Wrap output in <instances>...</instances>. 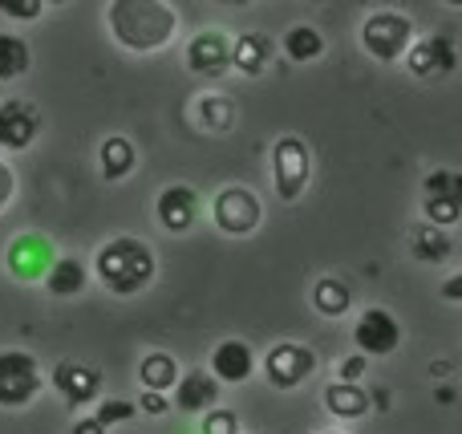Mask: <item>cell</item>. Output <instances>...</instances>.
<instances>
[{"label":"cell","instance_id":"cell-1","mask_svg":"<svg viewBox=\"0 0 462 434\" xmlns=\"http://www.w3.org/2000/svg\"><path fill=\"white\" fill-rule=\"evenodd\" d=\"M106 29L114 45L126 53H159L179 37V13L167 0H110L106 5Z\"/></svg>","mask_w":462,"mask_h":434},{"label":"cell","instance_id":"cell-2","mask_svg":"<svg viewBox=\"0 0 462 434\" xmlns=\"http://www.w3.org/2000/svg\"><path fill=\"white\" fill-rule=\"evenodd\" d=\"M94 276L114 297H138L159 276V256L138 235H114L94 252Z\"/></svg>","mask_w":462,"mask_h":434},{"label":"cell","instance_id":"cell-3","mask_svg":"<svg viewBox=\"0 0 462 434\" xmlns=\"http://www.w3.org/2000/svg\"><path fill=\"white\" fill-rule=\"evenodd\" d=\"M414 41H418L414 21H410L406 13L377 8V13H369L365 21H361V49H365L377 65H398Z\"/></svg>","mask_w":462,"mask_h":434},{"label":"cell","instance_id":"cell-4","mask_svg":"<svg viewBox=\"0 0 462 434\" xmlns=\"http://www.w3.org/2000/svg\"><path fill=\"white\" fill-rule=\"evenodd\" d=\"M211 224H216L224 235H231V240H247V235H255L260 224H263L260 195L244 183L219 187L216 199H211Z\"/></svg>","mask_w":462,"mask_h":434},{"label":"cell","instance_id":"cell-5","mask_svg":"<svg viewBox=\"0 0 462 434\" xmlns=\"http://www.w3.org/2000/svg\"><path fill=\"white\" fill-rule=\"evenodd\" d=\"M45 390V370L24 349H0V406L5 411H24L37 402Z\"/></svg>","mask_w":462,"mask_h":434},{"label":"cell","instance_id":"cell-6","mask_svg":"<svg viewBox=\"0 0 462 434\" xmlns=\"http://www.w3.org/2000/svg\"><path fill=\"white\" fill-rule=\"evenodd\" d=\"M312 179V154L300 134H280L272 143V187L284 203H296Z\"/></svg>","mask_w":462,"mask_h":434},{"label":"cell","instance_id":"cell-7","mask_svg":"<svg viewBox=\"0 0 462 434\" xmlns=\"http://www.w3.org/2000/svg\"><path fill=\"white\" fill-rule=\"evenodd\" d=\"M422 216L430 227H439V232H450V227H458L462 219V175L450 167H439L430 171V175L422 179Z\"/></svg>","mask_w":462,"mask_h":434},{"label":"cell","instance_id":"cell-8","mask_svg":"<svg viewBox=\"0 0 462 434\" xmlns=\"http://www.w3.org/2000/svg\"><path fill=\"white\" fill-rule=\"evenodd\" d=\"M53 260H57V248L45 232H21V235H13L5 248L8 276L21 284H41L45 272L53 268Z\"/></svg>","mask_w":462,"mask_h":434},{"label":"cell","instance_id":"cell-9","mask_svg":"<svg viewBox=\"0 0 462 434\" xmlns=\"http://www.w3.org/2000/svg\"><path fill=\"white\" fill-rule=\"evenodd\" d=\"M317 374V354L300 341H276L263 357V378L276 390H296L300 382H309Z\"/></svg>","mask_w":462,"mask_h":434},{"label":"cell","instance_id":"cell-10","mask_svg":"<svg viewBox=\"0 0 462 434\" xmlns=\"http://www.w3.org/2000/svg\"><path fill=\"white\" fill-rule=\"evenodd\" d=\"M353 346H357V354L365 362L369 357H390L402 346V321L382 305L365 309L357 317V325H353Z\"/></svg>","mask_w":462,"mask_h":434},{"label":"cell","instance_id":"cell-11","mask_svg":"<svg viewBox=\"0 0 462 434\" xmlns=\"http://www.w3.org/2000/svg\"><path fill=\"white\" fill-rule=\"evenodd\" d=\"M187 69L203 81H219L231 73V32L224 29H199L187 41Z\"/></svg>","mask_w":462,"mask_h":434},{"label":"cell","instance_id":"cell-12","mask_svg":"<svg viewBox=\"0 0 462 434\" xmlns=\"http://www.w3.org/2000/svg\"><path fill=\"white\" fill-rule=\"evenodd\" d=\"M402 61H406V69L422 81L447 78V73H455V65H458V45H455V37H447V32H430V37L414 41Z\"/></svg>","mask_w":462,"mask_h":434},{"label":"cell","instance_id":"cell-13","mask_svg":"<svg viewBox=\"0 0 462 434\" xmlns=\"http://www.w3.org/2000/svg\"><path fill=\"white\" fill-rule=\"evenodd\" d=\"M49 382H53V390L65 398V406H78V411L81 406H94L97 398H102V370L86 365V362H73V357L57 362Z\"/></svg>","mask_w":462,"mask_h":434},{"label":"cell","instance_id":"cell-14","mask_svg":"<svg viewBox=\"0 0 462 434\" xmlns=\"http://www.w3.org/2000/svg\"><path fill=\"white\" fill-rule=\"evenodd\" d=\"M41 134V110L29 97H5L0 102V151H29Z\"/></svg>","mask_w":462,"mask_h":434},{"label":"cell","instance_id":"cell-15","mask_svg":"<svg viewBox=\"0 0 462 434\" xmlns=\"http://www.w3.org/2000/svg\"><path fill=\"white\" fill-rule=\"evenodd\" d=\"M199 191H195L191 183H171L159 191V203H154V216H159V224L167 227L171 235H183L195 227V219H199Z\"/></svg>","mask_w":462,"mask_h":434},{"label":"cell","instance_id":"cell-16","mask_svg":"<svg viewBox=\"0 0 462 434\" xmlns=\"http://www.w3.org/2000/svg\"><path fill=\"white\" fill-rule=\"evenodd\" d=\"M219 382L211 378L203 365H195V370H183L175 382V390H171V402H175L179 414H208L219 406Z\"/></svg>","mask_w":462,"mask_h":434},{"label":"cell","instance_id":"cell-17","mask_svg":"<svg viewBox=\"0 0 462 434\" xmlns=\"http://www.w3.org/2000/svg\"><path fill=\"white\" fill-rule=\"evenodd\" d=\"M255 349L247 346V341L239 337H227L219 341L216 349H211V362H208V374L219 382V386H239V382H247L255 374Z\"/></svg>","mask_w":462,"mask_h":434},{"label":"cell","instance_id":"cell-18","mask_svg":"<svg viewBox=\"0 0 462 434\" xmlns=\"http://www.w3.org/2000/svg\"><path fill=\"white\" fill-rule=\"evenodd\" d=\"M272 57H276V45H272L268 32L247 29L239 37H231V69H239L244 78H260L272 65Z\"/></svg>","mask_w":462,"mask_h":434},{"label":"cell","instance_id":"cell-19","mask_svg":"<svg viewBox=\"0 0 462 434\" xmlns=\"http://www.w3.org/2000/svg\"><path fill=\"white\" fill-rule=\"evenodd\" d=\"M134 167H138V151L126 134H110L97 146V171H102L106 183H122Z\"/></svg>","mask_w":462,"mask_h":434},{"label":"cell","instance_id":"cell-20","mask_svg":"<svg viewBox=\"0 0 462 434\" xmlns=\"http://www.w3.org/2000/svg\"><path fill=\"white\" fill-rule=\"evenodd\" d=\"M325 411L341 422H357L369 414V390L349 386V382H328L325 386Z\"/></svg>","mask_w":462,"mask_h":434},{"label":"cell","instance_id":"cell-21","mask_svg":"<svg viewBox=\"0 0 462 434\" xmlns=\"http://www.w3.org/2000/svg\"><path fill=\"white\" fill-rule=\"evenodd\" d=\"M179 357H171V354H162V349H154V354H146L143 362H138V386L143 390H151V394H167L171 398V390H175V382H179Z\"/></svg>","mask_w":462,"mask_h":434},{"label":"cell","instance_id":"cell-22","mask_svg":"<svg viewBox=\"0 0 462 434\" xmlns=\"http://www.w3.org/2000/svg\"><path fill=\"white\" fill-rule=\"evenodd\" d=\"M410 256L422 260V264H447L450 256H455V235L450 232H439V227L430 224H418L414 232H410Z\"/></svg>","mask_w":462,"mask_h":434},{"label":"cell","instance_id":"cell-23","mask_svg":"<svg viewBox=\"0 0 462 434\" xmlns=\"http://www.w3.org/2000/svg\"><path fill=\"white\" fill-rule=\"evenodd\" d=\"M86 281H89V268L78 256H57L41 284H45L49 297H78V292H86Z\"/></svg>","mask_w":462,"mask_h":434},{"label":"cell","instance_id":"cell-24","mask_svg":"<svg viewBox=\"0 0 462 434\" xmlns=\"http://www.w3.org/2000/svg\"><path fill=\"white\" fill-rule=\"evenodd\" d=\"M312 309H317L320 317H328V321H337V317H345L353 309V292L345 281H337V276H320L317 284H312Z\"/></svg>","mask_w":462,"mask_h":434},{"label":"cell","instance_id":"cell-25","mask_svg":"<svg viewBox=\"0 0 462 434\" xmlns=\"http://www.w3.org/2000/svg\"><path fill=\"white\" fill-rule=\"evenodd\" d=\"M284 57L292 65H309L317 57H325V32L312 29V24H292L284 32Z\"/></svg>","mask_w":462,"mask_h":434},{"label":"cell","instance_id":"cell-26","mask_svg":"<svg viewBox=\"0 0 462 434\" xmlns=\"http://www.w3.org/2000/svg\"><path fill=\"white\" fill-rule=\"evenodd\" d=\"M32 69V49L21 32H0V81H21Z\"/></svg>","mask_w":462,"mask_h":434},{"label":"cell","instance_id":"cell-27","mask_svg":"<svg viewBox=\"0 0 462 434\" xmlns=\"http://www.w3.org/2000/svg\"><path fill=\"white\" fill-rule=\"evenodd\" d=\"M195 122H199L208 134H227L231 122H236V106L224 94H199L195 97Z\"/></svg>","mask_w":462,"mask_h":434},{"label":"cell","instance_id":"cell-28","mask_svg":"<svg viewBox=\"0 0 462 434\" xmlns=\"http://www.w3.org/2000/svg\"><path fill=\"white\" fill-rule=\"evenodd\" d=\"M89 419H94L102 430H110V427H122V422H134L138 411L130 398H106V402H97V411L89 414Z\"/></svg>","mask_w":462,"mask_h":434},{"label":"cell","instance_id":"cell-29","mask_svg":"<svg viewBox=\"0 0 462 434\" xmlns=\"http://www.w3.org/2000/svg\"><path fill=\"white\" fill-rule=\"evenodd\" d=\"M199 434H244V427H239V414L236 411H227V406H216V411L203 414Z\"/></svg>","mask_w":462,"mask_h":434},{"label":"cell","instance_id":"cell-30","mask_svg":"<svg viewBox=\"0 0 462 434\" xmlns=\"http://www.w3.org/2000/svg\"><path fill=\"white\" fill-rule=\"evenodd\" d=\"M41 13H45L41 0H0V16H8V21H37Z\"/></svg>","mask_w":462,"mask_h":434},{"label":"cell","instance_id":"cell-31","mask_svg":"<svg viewBox=\"0 0 462 434\" xmlns=\"http://www.w3.org/2000/svg\"><path fill=\"white\" fill-rule=\"evenodd\" d=\"M365 370H369V362H365L361 354H353V357H345V362L337 365V382H349V386H361Z\"/></svg>","mask_w":462,"mask_h":434},{"label":"cell","instance_id":"cell-32","mask_svg":"<svg viewBox=\"0 0 462 434\" xmlns=\"http://www.w3.org/2000/svg\"><path fill=\"white\" fill-rule=\"evenodd\" d=\"M134 411H138V414H146V419H159V414H167V411H171V398H167V394H151V390H143V394H138V402H134Z\"/></svg>","mask_w":462,"mask_h":434},{"label":"cell","instance_id":"cell-33","mask_svg":"<svg viewBox=\"0 0 462 434\" xmlns=\"http://www.w3.org/2000/svg\"><path fill=\"white\" fill-rule=\"evenodd\" d=\"M13 199H16V171H13V162L0 159V211L13 208Z\"/></svg>","mask_w":462,"mask_h":434},{"label":"cell","instance_id":"cell-34","mask_svg":"<svg viewBox=\"0 0 462 434\" xmlns=\"http://www.w3.org/2000/svg\"><path fill=\"white\" fill-rule=\"evenodd\" d=\"M442 297H447V300H462V276H450V281L442 284Z\"/></svg>","mask_w":462,"mask_h":434},{"label":"cell","instance_id":"cell-35","mask_svg":"<svg viewBox=\"0 0 462 434\" xmlns=\"http://www.w3.org/2000/svg\"><path fill=\"white\" fill-rule=\"evenodd\" d=\"M73 434H106V430L97 427L94 419H78V422H73Z\"/></svg>","mask_w":462,"mask_h":434},{"label":"cell","instance_id":"cell-36","mask_svg":"<svg viewBox=\"0 0 462 434\" xmlns=\"http://www.w3.org/2000/svg\"><path fill=\"white\" fill-rule=\"evenodd\" d=\"M317 434H349V430H317Z\"/></svg>","mask_w":462,"mask_h":434}]
</instances>
